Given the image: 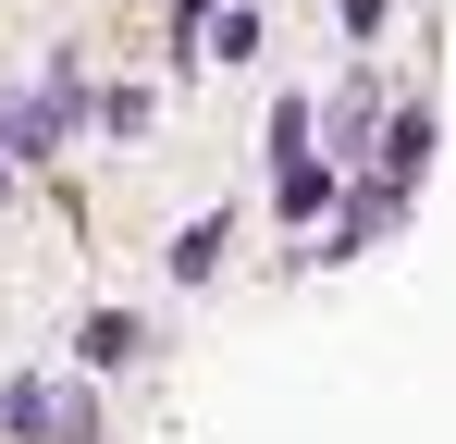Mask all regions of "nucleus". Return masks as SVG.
<instances>
[{
  "label": "nucleus",
  "instance_id": "obj_1",
  "mask_svg": "<svg viewBox=\"0 0 456 444\" xmlns=\"http://www.w3.org/2000/svg\"><path fill=\"white\" fill-rule=\"evenodd\" d=\"M75 111H99V99H86L75 50H62V62H50V86H12V99H0V160H50V148L75 136Z\"/></svg>",
  "mask_w": 456,
  "mask_h": 444
},
{
  "label": "nucleus",
  "instance_id": "obj_2",
  "mask_svg": "<svg viewBox=\"0 0 456 444\" xmlns=\"http://www.w3.org/2000/svg\"><path fill=\"white\" fill-rule=\"evenodd\" d=\"M0 432H12V444H99V407H86L75 382L12 370V382H0Z\"/></svg>",
  "mask_w": 456,
  "mask_h": 444
},
{
  "label": "nucleus",
  "instance_id": "obj_3",
  "mask_svg": "<svg viewBox=\"0 0 456 444\" xmlns=\"http://www.w3.org/2000/svg\"><path fill=\"white\" fill-rule=\"evenodd\" d=\"M75 358L86 370H136V358H149V321H136V308H86V321H75Z\"/></svg>",
  "mask_w": 456,
  "mask_h": 444
},
{
  "label": "nucleus",
  "instance_id": "obj_4",
  "mask_svg": "<svg viewBox=\"0 0 456 444\" xmlns=\"http://www.w3.org/2000/svg\"><path fill=\"white\" fill-rule=\"evenodd\" d=\"M419 160H432V111H395V124H382V173H370V185L407 198V185H419Z\"/></svg>",
  "mask_w": 456,
  "mask_h": 444
},
{
  "label": "nucleus",
  "instance_id": "obj_5",
  "mask_svg": "<svg viewBox=\"0 0 456 444\" xmlns=\"http://www.w3.org/2000/svg\"><path fill=\"white\" fill-rule=\"evenodd\" d=\"M223 247H234V222H223V210L185 222V234H173V284H210V272H223Z\"/></svg>",
  "mask_w": 456,
  "mask_h": 444
},
{
  "label": "nucleus",
  "instance_id": "obj_6",
  "mask_svg": "<svg viewBox=\"0 0 456 444\" xmlns=\"http://www.w3.org/2000/svg\"><path fill=\"white\" fill-rule=\"evenodd\" d=\"M272 198H284V222H321V198H333V173H321V160H284V185H272Z\"/></svg>",
  "mask_w": 456,
  "mask_h": 444
},
{
  "label": "nucleus",
  "instance_id": "obj_7",
  "mask_svg": "<svg viewBox=\"0 0 456 444\" xmlns=\"http://www.w3.org/2000/svg\"><path fill=\"white\" fill-rule=\"evenodd\" d=\"M247 50H259V12H223V25L198 37V62H247Z\"/></svg>",
  "mask_w": 456,
  "mask_h": 444
},
{
  "label": "nucleus",
  "instance_id": "obj_8",
  "mask_svg": "<svg viewBox=\"0 0 456 444\" xmlns=\"http://www.w3.org/2000/svg\"><path fill=\"white\" fill-rule=\"evenodd\" d=\"M99 124L111 136H149V86H99Z\"/></svg>",
  "mask_w": 456,
  "mask_h": 444
},
{
  "label": "nucleus",
  "instance_id": "obj_9",
  "mask_svg": "<svg viewBox=\"0 0 456 444\" xmlns=\"http://www.w3.org/2000/svg\"><path fill=\"white\" fill-rule=\"evenodd\" d=\"M382 12H395V0H346V37H370V25H382Z\"/></svg>",
  "mask_w": 456,
  "mask_h": 444
},
{
  "label": "nucleus",
  "instance_id": "obj_10",
  "mask_svg": "<svg viewBox=\"0 0 456 444\" xmlns=\"http://www.w3.org/2000/svg\"><path fill=\"white\" fill-rule=\"evenodd\" d=\"M0 185H12V173H0Z\"/></svg>",
  "mask_w": 456,
  "mask_h": 444
}]
</instances>
